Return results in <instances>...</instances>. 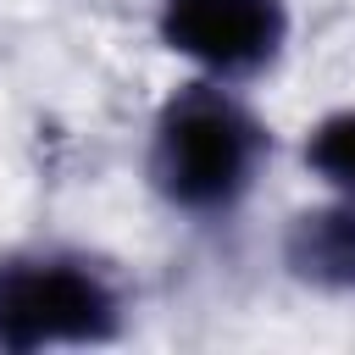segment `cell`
Returning <instances> with one entry per match:
<instances>
[{
    "instance_id": "1",
    "label": "cell",
    "mask_w": 355,
    "mask_h": 355,
    "mask_svg": "<svg viewBox=\"0 0 355 355\" xmlns=\"http://www.w3.org/2000/svg\"><path fill=\"white\" fill-rule=\"evenodd\" d=\"M266 161L261 116L216 78L178 89L150 128V183L172 211L216 216L233 211Z\"/></svg>"
},
{
    "instance_id": "2",
    "label": "cell",
    "mask_w": 355,
    "mask_h": 355,
    "mask_svg": "<svg viewBox=\"0 0 355 355\" xmlns=\"http://www.w3.org/2000/svg\"><path fill=\"white\" fill-rule=\"evenodd\" d=\"M122 288L72 250L0 255V349H72L122 333Z\"/></svg>"
},
{
    "instance_id": "3",
    "label": "cell",
    "mask_w": 355,
    "mask_h": 355,
    "mask_svg": "<svg viewBox=\"0 0 355 355\" xmlns=\"http://www.w3.org/2000/svg\"><path fill=\"white\" fill-rule=\"evenodd\" d=\"M161 44L200 78L239 83L266 72L288 44L283 0H161Z\"/></svg>"
},
{
    "instance_id": "4",
    "label": "cell",
    "mask_w": 355,
    "mask_h": 355,
    "mask_svg": "<svg viewBox=\"0 0 355 355\" xmlns=\"http://www.w3.org/2000/svg\"><path fill=\"white\" fill-rule=\"evenodd\" d=\"M283 266L322 294H355V194L300 211L283 233Z\"/></svg>"
},
{
    "instance_id": "5",
    "label": "cell",
    "mask_w": 355,
    "mask_h": 355,
    "mask_svg": "<svg viewBox=\"0 0 355 355\" xmlns=\"http://www.w3.org/2000/svg\"><path fill=\"white\" fill-rule=\"evenodd\" d=\"M305 166L333 189V194H355V105L322 116L305 133Z\"/></svg>"
}]
</instances>
